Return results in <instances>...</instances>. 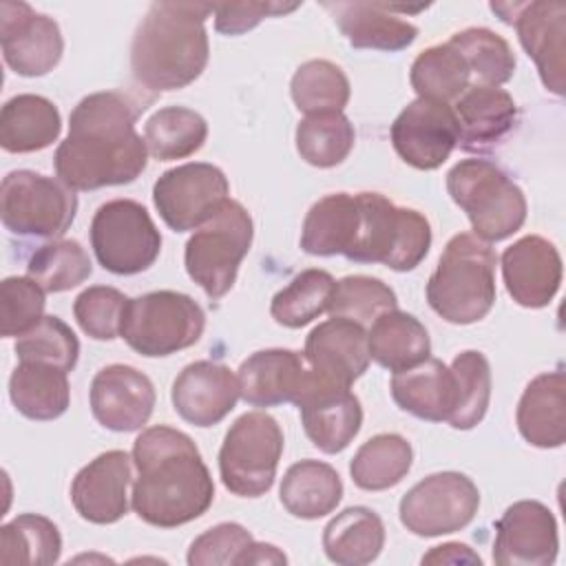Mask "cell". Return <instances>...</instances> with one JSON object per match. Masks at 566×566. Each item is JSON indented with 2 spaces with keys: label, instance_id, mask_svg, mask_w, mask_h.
<instances>
[{
  "label": "cell",
  "instance_id": "1",
  "mask_svg": "<svg viewBox=\"0 0 566 566\" xmlns=\"http://www.w3.org/2000/svg\"><path fill=\"white\" fill-rule=\"evenodd\" d=\"M137 108L115 91L82 97L69 117V135L53 166L73 190H97L135 181L148 164V148L135 130Z\"/></svg>",
  "mask_w": 566,
  "mask_h": 566
},
{
  "label": "cell",
  "instance_id": "2",
  "mask_svg": "<svg viewBox=\"0 0 566 566\" xmlns=\"http://www.w3.org/2000/svg\"><path fill=\"white\" fill-rule=\"evenodd\" d=\"M130 506L139 520L175 528L201 517L214 500V482L192 438L168 424L144 429L133 444Z\"/></svg>",
  "mask_w": 566,
  "mask_h": 566
},
{
  "label": "cell",
  "instance_id": "3",
  "mask_svg": "<svg viewBox=\"0 0 566 566\" xmlns=\"http://www.w3.org/2000/svg\"><path fill=\"white\" fill-rule=\"evenodd\" d=\"M208 2H153L130 44V71L148 91H179L206 69Z\"/></svg>",
  "mask_w": 566,
  "mask_h": 566
},
{
  "label": "cell",
  "instance_id": "4",
  "mask_svg": "<svg viewBox=\"0 0 566 566\" xmlns=\"http://www.w3.org/2000/svg\"><path fill=\"white\" fill-rule=\"evenodd\" d=\"M495 265L491 243L473 232L451 237L427 281L431 310L453 325L482 321L495 303Z\"/></svg>",
  "mask_w": 566,
  "mask_h": 566
},
{
  "label": "cell",
  "instance_id": "5",
  "mask_svg": "<svg viewBox=\"0 0 566 566\" xmlns=\"http://www.w3.org/2000/svg\"><path fill=\"white\" fill-rule=\"evenodd\" d=\"M358 223L347 259L409 272L431 248V226L413 208H400L380 192H358Z\"/></svg>",
  "mask_w": 566,
  "mask_h": 566
},
{
  "label": "cell",
  "instance_id": "6",
  "mask_svg": "<svg viewBox=\"0 0 566 566\" xmlns=\"http://www.w3.org/2000/svg\"><path fill=\"white\" fill-rule=\"evenodd\" d=\"M447 192L460 206L473 234L486 243L509 239L526 221L522 188L489 159H462L447 172Z\"/></svg>",
  "mask_w": 566,
  "mask_h": 566
},
{
  "label": "cell",
  "instance_id": "7",
  "mask_svg": "<svg viewBox=\"0 0 566 566\" xmlns=\"http://www.w3.org/2000/svg\"><path fill=\"white\" fill-rule=\"evenodd\" d=\"M203 327L206 314L192 296L157 290L128 298L119 336L137 354L159 358L192 347Z\"/></svg>",
  "mask_w": 566,
  "mask_h": 566
},
{
  "label": "cell",
  "instance_id": "8",
  "mask_svg": "<svg viewBox=\"0 0 566 566\" xmlns=\"http://www.w3.org/2000/svg\"><path fill=\"white\" fill-rule=\"evenodd\" d=\"M252 217L228 199L212 219L195 230L184 250L188 276L210 296L221 298L237 281L239 265L252 245Z\"/></svg>",
  "mask_w": 566,
  "mask_h": 566
},
{
  "label": "cell",
  "instance_id": "9",
  "mask_svg": "<svg viewBox=\"0 0 566 566\" xmlns=\"http://www.w3.org/2000/svg\"><path fill=\"white\" fill-rule=\"evenodd\" d=\"M283 431L265 411H248L228 429L219 449L223 486L239 497H261L274 484Z\"/></svg>",
  "mask_w": 566,
  "mask_h": 566
},
{
  "label": "cell",
  "instance_id": "10",
  "mask_svg": "<svg viewBox=\"0 0 566 566\" xmlns=\"http://www.w3.org/2000/svg\"><path fill=\"white\" fill-rule=\"evenodd\" d=\"M77 212L75 190L64 181L33 172L11 170L0 186V217L18 237L60 239Z\"/></svg>",
  "mask_w": 566,
  "mask_h": 566
},
{
  "label": "cell",
  "instance_id": "11",
  "mask_svg": "<svg viewBox=\"0 0 566 566\" xmlns=\"http://www.w3.org/2000/svg\"><path fill=\"white\" fill-rule=\"evenodd\" d=\"M91 248L99 265L130 276L148 270L161 252V234L148 210L133 199L102 203L91 221Z\"/></svg>",
  "mask_w": 566,
  "mask_h": 566
},
{
  "label": "cell",
  "instance_id": "12",
  "mask_svg": "<svg viewBox=\"0 0 566 566\" xmlns=\"http://www.w3.org/2000/svg\"><path fill=\"white\" fill-rule=\"evenodd\" d=\"M480 491L458 471L431 473L413 484L400 500L402 526L418 537H438L462 531L478 513Z\"/></svg>",
  "mask_w": 566,
  "mask_h": 566
},
{
  "label": "cell",
  "instance_id": "13",
  "mask_svg": "<svg viewBox=\"0 0 566 566\" xmlns=\"http://www.w3.org/2000/svg\"><path fill=\"white\" fill-rule=\"evenodd\" d=\"M230 184L221 168L190 161L166 170L153 186V203L175 232L203 226L230 199Z\"/></svg>",
  "mask_w": 566,
  "mask_h": 566
},
{
  "label": "cell",
  "instance_id": "14",
  "mask_svg": "<svg viewBox=\"0 0 566 566\" xmlns=\"http://www.w3.org/2000/svg\"><path fill=\"white\" fill-rule=\"evenodd\" d=\"M491 11L502 22L515 27L517 38L533 57L542 84L564 95V51H566V4L564 2H491Z\"/></svg>",
  "mask_w": 566,
  "mask_h": 566
},
{
  "label": "cell",
  "instance_id": "15",
  "mask_svg": "<svg viewBox=\"0 0 566 566\" xmlns=\"http://www.w3.org/2000/svg\"><path fill=\"white\" fill-rule=\"evenodd\" d=\"M389 135L405 164L436 170L458 146V119L447 102L416 97L398 113Z\"/></svg>",
  "mask_w": 566,
  "mask_h": 566
},
{
  "label": "cell",
  "instance_id": "16",
  "mask_svg": "<svg viewBox=\"0 0 566 566\" xmlns=\"http://www.w3.org/2000/svg\"><path fill=\"white\" fill-rule=\"evenodd\" d=\"M0 44L4 62L22 77L46 75L64 53L57 22L27 2H0Z\"/></svg>",
  "mask_w": 566,
  "mask_h": 566
},
{
  "label": "cell",
  "instance_id": "17",
  "mask_svg": "<svg viewBox=\"0 0 566 566\" xmlns=\"http://www.w3.org/2000/svg\"><path fill=\"white\" fill-rule=\"evenodd\" d=\"M557 551L555 515L537 500L511 504L495 522L493 562L500 566H548L557 559Z\"/></svg>",
  "mask_w": 566,
  "mask_h": 566
},
{
  "label": "cell",
  "instance_id": "18",
  "mask_svg": "<svg viewBox=\"0 0 566 566\" xmlns=\"http://www.w3.org/2000/svg\"><path fill=\"white\" fill-rule=\"evenodd\" d=\"M294 405L298 407L307 438L323 453H340L360 431L363 407L356 394L314 371Z\"/></svg>",
  "mask_w": 566,
  "mask_h": 566
},
{
  "label": "cell",
  "instance_id": "19",
  "mask_svg": "<svg viewBox=\"0 0 566 566\" xmlns=\"http://www.w3.org/2000/svg\"><path fill=\"white\" fill-rule=\"evenodd\" d=\"M155 387L146 374L130 365L102 367L91 382L93 418L108 431L142 429L155 409Z\"/></svg>",
  "mask_w": 566,
  "mask_h": 566
},
{
  "label": "cell",
  "instance_id": "20",
  "mask_svg": "<svg viewBox=\"0 0 566 566\" xmlns=\"http://www.w3.org/2000/svg\"><path fill=\"white\" fill-rule=\"evenodd\" d=\"M133 455L122 449L99 453L77 471L71 484V502L77 515L91 524H115L128 511V484Z\"/></svg>",
  "mask_w": 566,
  "mask_h": 566
},
{
  "label": "cell",
  "instance_id": "21",
  "mask_svg": "<svg viewBox=\"0 0 566 566\" xmlns=\"http://www.w3.org/2000/svg\"><path fill=\"white\" fill-rule=\"evenodd\" d=\"M502 279L517 305L546 307L562 285V256L548 239L526 234L504 250Z\"/></svg>",
  "mask_w": 566,
  "mask_h": 566
},
{
  "label": "cell",
  "instance_id": "22",
  "mask_svg": "<svg viewBox=\"0 0 566 566\" xmlns=\"http://www.w3.org/2000/svg\"><path fill=\"white\" fill-rule=\"evenodd\" d=\"M239 398V380L232 369L212 360L186 365L170 391L175 411L195 427L219 424L234 409Z\"/></svg>",
  "mask_w": 566,
  "mask_h": 566
},
{
  "label": "cell",
  "instance_id": "23",
  "mask_svg": "<svg viewBox=\"0 0 566 566\" xmlns=\"http://www.w3.org/2000/svg\"><path fill=\"white\" fill-rule=\"evenodd\" d=\"M303 356L310 369L321 378L352 387V382L367 371L371 360L367 329L356 321L332 316L307 334Z\"/></svg>",
  "mask_w": 566,
  "mask_h": 566
},
{
  "label": "cell",
  "instance_id": "24",
  "mask_svg": "<svg viewBox=\"0 0 566 566\" xmlns=\"http://www.w3.org/2000/svg\"><path fill=\"white\" fill-rule=\"evenodd\" d=\"M239 396L252 407L296 402L312 380V369L301 352L261 349L248 356L239 371Z\"/></svg>",
  "mask_w": 566,
  "mask_h": 566
},
{
  "label": "cell",
  "instance_id": "25",
  "mask_svg": "<svg viewBox=\"0 0 566 566\" xmlns=\"http://www.w3.org/2000/svg\"><path fill=\"white\" fill-rule=\"evenodd\" d=\"M334 22L354 49L402 51L413 44L418 27L398 13L422 11L424 7H402L382 2H327Z\"/></svg>",
  "mask_w": 566,
  "mask_h": 566
},
{
  "label": "cell",
  "instance_id": "26",
  "mask_svg": "<svg viewBox=\"0 0 566 566\" xmlns=\"http://www.w3.org/2000/svg\"><path fill=\"white\" fill-rule=\"evenodd\" d=\"M458 119V146L467 153H484L506 139L517 124V104L500 86L471 84L453 106Z\"/></svg>",
  "mask_w": 566,
  "mask_h": 566
},
{
  "label": "cell",
  "instance_id": "27",
  "mask_svg": "<svg viewBox=\"0 0 566 566\" xmlns=\"http://www.w3.org/2000/svg\"><path fill=\"white\" fill-rule=\"evenodd\" d=\"M517 429L539 449H557L566 442V376L546 371L535 376L517 402Z\"/></svg>",
  "mask_w": 566,
  "mask_h": 566
},
{
  "label": "cell",
  "instance_id": "28",
  "mask_svg": "<svg viewBox=\"0 0 566 566\" xmlns=\"http://www.w3.org/2000/svg\"><path fill=\"white\" fill-rule=\"evenodd\" d=\"M455 376L438 358H427L416 367L396 371L391 378L394 402L429 422H447L455 409Z\"/></svg>",
  "mask_w": 566,
  "mask_h": 566
},
{
  "label": "cell",
  "instance_id": "29",
  "mask_svg": "<svg viewBox=\"0 0 566 566\" xmlns=\"http://www.w3.org/2000/svg\"><path fill=\"white\" fill-rule=\"evenodd\" d=\"M62 133V117L57 106L33 93H22L4 102L0 113V146L7 153H35Z\"/></svg>",
  "mask_w": 566,
  "mask_h": 566
},
{
  "label": "cell",
  "instance_id": "30",
  "mask_svg": "<svg viewBox=\"0 0 566 566\" xmlns=\"http://www.w3.org/2000/svg\"><path fill=\"white\" fill-rule=\"evenodd\" d=\"M369 358L389 371H405L420 365L431 354L427 327L411 314L389 310L380 314L367 332Z\"/></svg>",
  "mask_w": 566,
  "mask_h": 566
},
{
  "label": "cell",
  "instance_id": "31",
  "mask_svg": "<svg viewBox=\"0 0 566 566\" xmlns=\"http://www.w3.org/2000/svg\"><path fill=\"white\" fill-rule=\"evenodd\" d=\"M9 398L29 420H55L71 402L69 371L33 360H20L9 378Z\"/></svg>",
  "mask_w": 566,
  "mask_h": 566
},
{
  "label": "cell",
  "instance_id": "32",
  "mask_svg": "<svg viewBox=\"0 0 566 566\" xmlns=\"http://www.w3.org/2000/svg\"><path fill=\"white\" fill-rule=\"evenodd\" d=\"M385 546V524L367 506H349L323 528V551L338 566L371 564Z\"/></svg>",
  "mask_w": 566,
  "mask_h": 566
},
{
  "label": "cell",
  "instance_id": "33",
  "mask_svg": "<svg viewBox=\"0 0 566 566\" xmlns=\"http://www.w3.org/2000/svg\"><path fill=\"white\" fill-rule=\"evenodd\" d=\"M283 509L301 520H318L332 513L343 497V482L334 467L321 460L294 462L279 489Z\"/></svg>",
  "mask_w": 566,
  "mask_h": 566
},
{
  "label": "cell",
  "instance_id": "34",
  "mask_svg": "<svg viewBox=\"0 0 566 566\" xmlns=\"http://www.w3.org/2000/svg\"><path fill=\"white\" fill-rule=\"evenodd\" d=\"M356 223V195H327L307 210L301 230V248L314 256H345L347 250L352 248Z\"/></svg>",
  "mask_w": 566,
  "mask_h": 566
},
{
  "label": "cell",
  "instance_id": "35",
  "mask_svg": "<svg viewBox=\"0 0 566 566\" xmlns=\"http://www.w3.org/2000/svg\"><path fill=\"white\" fill-rule=\"evenodd\" d=\"M413 449L398 433L369 438L352 458L349 475L363 491H385L396 486L411 469Z\"/></svg>",
  "mask_w": 566,
  "mask_h": 566
},
{
  "label": "cell",
  "instance_id": "36",
  "mask_svg": "<svg viewBox=\"0 0 566 566\" xmlns=\"http://www.w3.org/2000/svg\"><path fill=\"white\" fill-rule=\"evenodd\" d=\"M208 137L206 119L186 106H166L155 111L144 126L148 153L159 161H172L195 155Z\"/></svg>",
  "mask_w": 566,
  "mask_h": 566
},
{
  "label": "cell",
  "instance_id": "37",
  "mask_svg": "<svg viewBox=\"0 0 566 566\" xmlns=\"http://www.w3.org/2000/svg\"><path fill=\"white\" fill-rule=\"evenodd\" d=\"M62 535L57 526L35 513H22L0 528V564L49 566L60 559Z\"/></svg>",
  "mask_w": 566,
  "mask_h": 566
},
{
  "label": "cell",
  "instance_id": "38",
  "mask_svg": "<svg viewBox=\"0 0 566 566\" xmlns=\"http://www.w3.org/2000/svg\"><path fill=\"white\" fill-rule=\"evenodd\" d=\"M409 82L418 97L449 104L471 86V71L462 55L444 42L418 53L411 64Z\"/></svg>",
  "mask_w": 566,
  "mask_h": 566
},
{
  "label": "cell",
  "instance_id": "39",
  "mask_svg": "<svg viewBox=\"0 0 566 566\" xmlns=\"http://www.w3.org/2000/svg\"><path fill=\"white\" fill-rule=\"evenodd\" d=\"M336 281L325 270H303L270 303L272 318L290 329H298L329 310Z\"/></svg>",
  "mask_w": 566,
  "mask_h": 566
},
{
  "label": "cell",
  "instance_id": "40",
  "mask_svg": "<svg viewBox=\"0 0 566 566\" xmlns=\"http://www.w3.org/2000/svg\"><path fill=\"white\" fill-rule=\"evenodd\" d=\"M296 153L310 166L334 168L347 159L354 148L356 133L347 115L321 113L305 115L296 126Z\"/></svg>",
  "mask_w": 566,
  "mask_h": 566
},
{
  "label": "cell",
  "instance_id": "41",
  "mask_svg": "<svg viewBox=\"0 0 566 566\" xmlns=\"http://www.w3.org/2000/svg\"><path fill=\"white\" fill-rule=\"evenodd\" d=\"M292 102L305 115L343 113L349 102V80L329 60L303 62L290 82Z\"/></svg>",
  "mask_w": 566,
  "mask_h": 566
},
{
  "label": "cell",
  "instance_id": "42",
  "mask_svg": "<svg viewBox=\"0 0 566 566\" xmlns=\"http://www.w3.org/2000/svg\"><path fill=\"white\" fill-rule=\"evenodd\" d=\"M91 272L93 263L75 239L44 243L31 254L27 263V276L49 294L77 287L91 276Z\"/></svg>",
  "mask_w": 566,
  "mask_h": 566
},
{
  "label": "cell",
  "instance_id": "43",
  "mask_svg": "<svg viewBox=\"0 0 566 566\" xmlns=\"http://www.w3.org/2000/svg\"><path fill=\"white\" fill-rule=\"evenodd\" d=\"M449 44L462 55L471 75L486 86L506 84L515 73V55L509 42L491 29L469 27L449 38Z\"/></svg>",
  "mask_w": 566,
  "mask_h": 566
},
{
  "label": "cell",
  "instance_id": "44",
  "mask_svg": "<svg viewBox=\"0 0 566 566\" xmlns=\"http://www.w3.org/2000/svg\"><path fill=\"white\" fill-rule=\"evenodd\" d=\"M455 376V409L447 420L453 429L467 431L482 422L491 400V365L482 352L467 349L451 363Z\"/></svg>",
  "mask_w": 566,
  "mask_h": 566
},
{
  "label": "cell",
  "instance_id": "45",
  "mask_svg": "<svg viewBox=\"0 0 566 566\" xmlns=\"http://www.w3.org/2000/svg\"><path fill=\"white\" fill-rule=\"evenodd\" d=\"M396 292L376 276L354 274L336 281L329 314L356 321L360 325L374 323L380 314L396 310Z\"/></svg>",
  "mask_w": 566,
  "mask_h": 566
},
{
  "label": "cell",
  "instance_id": "46",
  "mask_svg": "<svg viewBox=\"0 0 566 566\" xmlns=\"http://www.w3.org/2000/svg\"><path fill=\"white\" fill-rule=\"evenodd\" d=\"M15 354L20 360L46 363L73 371L80 358V340L62 318L44 316L33 329L18 336Z\"/></svg>",
  "mask_w": 566,
  "mask_h": 566
},
{
  "label": "cell",
  "instance_id": "47",
  "mask_svg": "<svg viewBox=\"0 0 566 566\" xmlns=\"http://www.w3.org/2000/svg\"><path fill=\"white\" fill-rule=\"evenodd\" d=\"M128 296L108 285H93L77 294L73 314L82 332L95 340H113L119 336Z\"/></svg>",
  "mask_w": 566,
  "mask_h": 566
},
{
  "label": "cell",
  "instance_id": "48",
  "mask_svg": "<svg viewBox=\"0 0 566 566\" xmlns=\"http://www.w3.org/2000/svg\"><path fill=\"white\" fill-rule=\"evenodd\" d=\"M44 290L29 276H7L0 285V334L22 336L44 318Z\"/></svg>",
  "mask_w": 566,
  "mask_h": 566
},
{
  "label": "cell",
  "instance_id": "49",
  "mask_svg": "<svg viewBox=\"0 0 566 566\" xmlns=\"http://www.w3.org/2000/svg\"><path fill=\"white\" fill-rule=\"evenodd\" d=\"M252 544L248 528L237 522H221L192 539L186 562L190 566H243Z\"/></svg>",
  "mask_w": 566,
  "mask_h": 566
},
{
  "label": "cell",
  "instance_id": "50",
  "mask_svg": "<svg viewBox=\"0 0 566 566\" xmlns=\"http://www.w3.org/2000/svg\"><path fill=\"white\" fill-rule=\"evenodd\" d=\"M298 2H232L212 4L214 29L223 35H241L254 29L263 18H276L298 9Z\"/></svg>",
  "mask_w": 566,
  "mask_h": 566
},
{
  "label": "cell",
  "instance_id": "51",
  "mask_svg": "<svg viewBox=\"0 0 566 566\" xmlns=\"http://www.w3.org/2000/svg\"><path fill=\"white\" fill-rule=\"evenodd\" d=\"M422 564H482L480 555L460 542H447L440 546H433L429 553L422 555Z\"/></svg>",
  "mask_w": 566,
  "mask_h": 566
},
{
  "label": "cell",
  "instance_id": "52",
  "mask_svg": "<svg viewBox=\"0 0 566 566\" xmlns=\"http://www.w3.org/2000/svg\"><path fill=\"white\" fill-rule=\"evenodd\" d=\"M287 557L274 546V544H263V542H254L243 559L245 564H285Z\"/></svg>",
  "mask_w": 566,
  "mask_h": 566
}]
</instances>
